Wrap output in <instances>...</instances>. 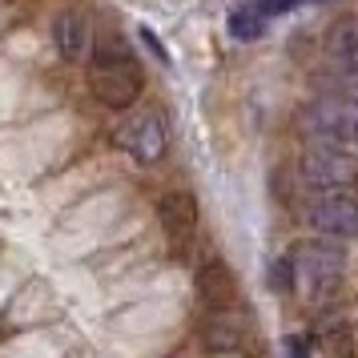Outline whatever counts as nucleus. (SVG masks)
Returning <instances> with one entry per match:
<instances>
[{
	"label": "nucleus",
	"mask_w": 358,
	"mask_h": 358,
	"mask_svg": "<svg viewBox=\"0 0 358 358\" xmlns=\"http://www.w3.org/2000/svg\"><path fill=\"white\" fill-rule=\"evenodd\" d=\"M141 85H145V73L137 65L121 41H101L93 61H89V89L101 105L109 109H129L133 101L141 97Z\"/></svg>",
	"instance_id": "f257e3e1"
},
{
	"label": "nucleus",
	"mask_w": 358,
	"mask_h": 358,
	"mask_svg": "<svg viewBox=\"0 0 358 358\" xmlns=\"http://www.w3.org/2000/svg\"><path fill=\"white\" fill-rule=\"evenodd\" d=\"M290 262V274H294V286L302 294V302H326L330 294L338 290L342 282V270H346V258H342V250L334 242H322V238H314V242H298L286 254Z\"/></svg>",
	"instance_id": "f03ea898"
},
{
	"label": "nucleus",
	"mask_w": 358,
	"mask_h": 358,
	"mask_svg": "<svg viewBox=\"0 0 358 358\" xmlns=\"http://www.w3.org/2000/svg\"><path fill=\"white\" fill-rule=\"evenodd\" d=\"M302 129L318 137V145L350 149L358 145V93H322L306 105Z\"/></svg>",
	"instance_id": "7ed1b4c3"
},
{
	"label": "nucleus",
	"mask_w": 358,
	"mask_h": 358,
	"mask_svg": "<svg viewBox=\"0 0 358 358\" xmlns=\"http://www.w3.org/2000/svg\"><path fill=\"white\" fill-rule=\"evenodd\" d=\"M298 178L306 189H314L318 197H330L346 189V185H355L358 181V162L346 153V149H334V145H314L302 153V162H298Z\"/></svg>",
	"instance_id": "20e7f679"
},
{
	"label": "nucleus",
	"mask_w": 358,
	"mask_h": 358,
	"mask_svg": "<svg viewBox=\"0 0 358 358\" xmlns=\"http://www.w3.org/2000/svg\"><path fill=\"white\" fill-rule=\"evenodd\" d=\"M113 145L125 157H133V162L153 165V162H162L165 149H169V129H165V121L157 113H133L129 121L117 125Z\"/></svg>",
	"instance_id": "39448f33"
},
{
	"label": "nucleus",
	"mask_w": 358,
	"mask_h": 358,
	"mask_svg": "<svg viewBox=\"0 0 358 358\" xmlns=\"http://www.w3.org/2000/svg\"><path fill=\"white\" fill-rule=\"evenodd\" d=\"M306 222L318 238H358V197L350 194H330L314 197L306 210Z\"/></svg>",
	"instance_id": "423d86ee"
},
{
	"label": "nucleus",
	"mask_w": 358,
	"mask_h": 358,
	"mask_svg": "<svg viewBox=\"0 0 358 358\" xmlns=\"http://www.w3.org/2000/svg\"><path fill=\"white\" fill-rule=\"evenodd\" d=\"M197 302L206 314H229L238 306V278L226 262L213 258L197 270Z\"/></svg>",
	"instance_id": "0eeeda50"
},
{
	"label": "nucleus",
	"mask_w": 358,
	"mask_h": 358,
	"mask_svg": "<svg viewBox=\"0 0 358 358\" xmlns=\"http://www.w3.org/2000/svg\"><path fill=\"white\" fill-rule=\"evenodd\" d=\"M52 45H57V52L65 61H81L85 49H89V20H85V13L61 8L52 17Z\"/></svg>",
	"instance_id": "6e6552de"
},
{
	"label": "nucleus",
	"mask_w": 358,
	"mask_h": 358,
	"mask_svg": "<svg viewBox=\"0 0 358 358\" xmlns=\"http://www.w3.org/2000/svg\"><path fill=\"white\" fill-rule=\"evenodd\" d=\"M326 57H330V65L346 73V77H355L358 81V20H342L330 29L326 36Z\"/></svg>",
	"instance_id": "1a4fd4ad"
},
{
	"label": "nucleus",
	"mask_w": 358,
	"mask_h": 358,
	"mask_svg": "<svg viewBox=\"0 0 358 358\" xmlns=\"http://www.w3.org/2000/svg\"><path fill=\"white\" fill-rule=\"evenodd\" d=\"M157 217H162V226L169 229V234H189V229L197 226L201 210H197V201L185 194V189H169V194L157 201Z\"/></svg>",
	"instance_id": "9d476101"
},
{
	"label": "nucleus",
	"mask_w": 358,
	"mask_h": 358,
	"mask_svg": "<svg viewBox=\"0 0 358 358\" xmlns=\"http://www.w3.org/2000/svg\"><path fill=\"white\" fill-rule=\"evenodd\" d=\"M238 342H242V330H238V322H234L229 314H206V346H210V350L226 355Z\"/></svg>",
	"instance_id": "9b49d317"
},
{
	"label": "nucleus",
	"mask_w": 358,
	"mask_h": 358,
	"mask_svg": "<svg viewBox=\"0 0 358 358\" xmlns=\"http://www.w3.org/2000/svg\"><path fill=\"white\" fill-rule=\"evenodd\" d=\"M226 29H229L234 41H262V33H266V17H262L254 4H242V8L229 13Z\"/></svg>",
	"instance_id": "f8f14e48"
},
{
	"label": "nucleus",
	"mask_w": 358,
	"mask_h": 358,
	"mask_svg": "<svg viewBox=\"0 0 358 358\" xmlns=\"http://www.w3.org/2000/svg\"><path fill=\"white\" fill-rule=\"evenodd\" d=\"M294 4H298V0H258V4H254V8H258L262 17L270 20V17H282V13H290Z\"/></svg>",
	"instance_id": "ddd939ff"
},
{
	"label": "nucleus",
	"mask_w": 358,
	"mask_h": 358,
	"mask_svg": "<svg viewBox=\"0 0 358 358\" xmlns=\"http://www.w3.org/2000/svg\"><path fill=\"white\" fill-rule=\"evenodd\" d=\"M290 358H306V346H302V342H294V338H290Z\"/></svg>",
	"instance_id": "4468645a"
},
{
	"label": "nucleus",
	"mask_w": 358,
	"mask_h": 358,
	"mask_svg": "<svg viewBox=\"0 0 358 358\" xmlns=\"http://www.w3.org/2000/svg\"><path fill=\"white\" fill-rule=\"evenodd\" d=\"M298 4H322V0H298Z\"/></svg>",
	"instance_id": "2eb2a0df"
}]
</instances>
